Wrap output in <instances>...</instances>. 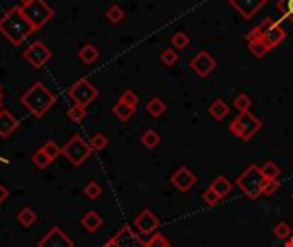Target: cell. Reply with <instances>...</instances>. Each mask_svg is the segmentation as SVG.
Returning a JSON list of instances; mask_svg holds the SVG:
<instances>
[{"label": "cell", "instance_id": "cell-1", "mask_svg": "<svg viewBox=\"0 0 293 247\" xmlns=\"http://www.w3.org/2000/svg\"><path fill=\"white\" fill-rule=\"evenodd\" d=\"M0 33L11 41L14 46L21 45L22 41H26L28 36L31 33H35L30 21L24 17L21 7H12L7 14H4V17L0 19Z\"/></svg>", "mask_w": 293, "mask_h": 247}, {"label": "cell", "instance_id": "cell-2", "mask_svg": "<svg viewBox=\"0 0 293 247\" xmlns=\"http://www.w3.org/2000/svg\"><path fill=\"white\" fill-rule=\"evenodd\" d=\"M57 96L46 88L43 83H35L24 95L21 96V103L30 110L31 115L36 119H41L55 105Z\"/></svg>", "mask_w": 293, "mask_h": 247}, {"label": "cell", "instance_id": "cell-3", "mask_svg": "<svg viewBox=\"0 0 293 247\" xmlns=\"http://www.w3.org/2000/svg\"><path fill=\"white\" fill-rule=\"evenodd\" d=\"M22 14L30 24L33 26V30L38 31L40 28H43L51 17H54V9H51L45 0H31L30 4L21 7Z\"/></svg>", "mask_w": 293, "mask_h": 247}, {"label": "cell", "instance_id": "cell-4", "mask_svg": "<svg viewBox=\"0 0 293 247\" xmlns=\"http://www.w3.org/2000/svg\"><path fill=\"white\" fill-rule=\"evenodd\" d=\"M264 175L257 165H249L244 170V174L237 179V185L242 189V193L250 199H256L261 196V189L264 184Z\"/></svg>", "mask_w": 293, "mask_h": 247}, {"label": "cell", "instance_id": "cell-5", "mask_svg": "<svg viewBox=\"0 0 293 247\" xmlns=\"http://www.w3.org/2000/svg\"><path fill=\"white\" fill-rule=\"evenodd\" d=\"M261 120H259L256 115L250 114V112H244V114H238V117H235L230 124V130L233 136H237L244 141H249L252 136H256L261 129Z\"/></svg>", "mask_w": 293, "mask_h": 247}, {"label": "cell", "instance_id": "cell-6", "mask_svg": "<svg viewBox=\"0 0 293 247\" xmlns=\"http://www.w3.org/2000/svg\"><path fill=\"white\" fill-rule=\"evenodd\" d=\"M91 151H93L91 146H89L81 136H77V134L70 138L69 141L65 143V146L62 148V155L67 158L74 167H81L89 158Z\"/></svg>", "mask_w": 293, "mask_h": 247}, {"label": "cell", "instance_id": "cell-7", "mask_svg": "<svg viewBox=\"0 0 293 247\" xmlns=\"http://www.w3.org/2000/svg\"><path fill=\"white\" fill-rule=\"evenodd\" d=\"M96 96H98V90L89 79L83 77L69 88V98L75 105H81L84 108H86L89 103H93V101L96 100Z\"/></svg>", "mask_w": 293, "mask_h": 247}, {"label": "cell", "instance_id": "cell-8", "mask_svg": "<svg viewBox=\"0 0 293 247\" xmlns=\"http://www.w3.org/2000/svg\"><path fill=\"white\" fill-rule=\"evenodd\" d=\"M22 57L31 64L33 69H41L51 59V52L48 50V46L45 43H41V41H33V43L24 50Z\"/></svg>", "mask_w": 293, "mask_h": 247}, {"label": "cell", "instance_id": "cell-9", "mask_svg": "<svg viewBox=\"0 0 293 247\" xmlns=\"http://www.w3.org/2000/svg\"><path fill=\"white\" fill-rule=\"evenodd\" d=\"M38 247H74V242L62 228L54 227L38 240Z\"/></svg>", "mask_w": 293, "mask_h": 247}, {"label": "cell", "instance_id": "cell-10", "mask_svg": "<svg viewBox=\"0 0 293 247\" xmlns=\"http://www.w3.org/2000/svg\"><path fill=\"white\" fill-rule=\"evenodd\" d=\"M191 69L199 77H207L216 69V60L209 52L201 50V52L191 60Z\"/></svg>", "mask_w": 293, "mask_h": 247}, {"label": "cell", "instance_id": "cell-11", "mask_svg": "<svg viewBox=\"0 0 293 247\" xmlns=\"http://www.w3.org/2000/svg\"><path fill=\"white\" fill-rule=\"evenodd\" d=\"M228 2L244 19H252V17L266 6L268 0H228Z\"/></svg>", "mask_w": 293, "mask_h": 247}, {"label": "cell", "instance_id": "cell-12", "mask_svg": "<svg viewBox=\"0 0 293 247\" xmlns=\"http://www.w3.org/2000/svg\"><path fill=\"white\" fill-rule=\"evenodd\" d=\"M196 182H197L196 175H194L187 167H180V169L172 175V184L178 190H182V193H187V190L191 189Z\"/></svg>", "mask_w": 293, "mask_h": 247}, {"label": "cell", "instance_id": "cell-13", "mask_svg": "<svg viewBox=\"0 0 293 247\" xmlns=\"http://www.w3.org/2000/svg\"><path fill=\"white\" fill-rule=\"evenodd\" d=\"M113 239L117 240V245L119 247H146V242L139 239L134 232L130 230V227H122Z\"/></svg>", "mask_w": 293, "mask_h": 247}, {"label": "cell", "instance_id": "cell-14", "mask_svg": "<svg viewBox=\"0 0 293 247\" xmlns=\"http://www.w3.org/2000/svg\"><path fill=\"white\" fill-rule=\"evenodd\" d=\"M134 223H136V228H138L141 234H151V232H154L159 225L158 218H156L149 209H144V211L134 220Z\"/></svg>", "mask_w": 293, "mask_h": 247}, {"label": "cell", "instance_id": "cell-15", "mask_svg": "<svg viewBox=\"0 0 293 247\" xmlns=\"http://www.w3.org/2000/svg\"><path fill=\"white\" fill-rule=\"evenodd\" d=\"M285 38H286V33H285V30H283V28H281L280 21H278L273 28H269V30L262 35L264 45H266L269 50L276 48V46L280 45Z\"/></svg>", "mask_w": 293, "mask_h": 247}, {"label": "cell", "instance_id": "cell-16", "mask_svg": "<svg viewBox=\"0 0 293 247\" xmlns=\"http://www.w3.org/2000/svg\"><path fill=\"white\" fill-rule=\"evenodd\" d=\"M19 127V120L9 110H0V138H9Z\"/></svg>", "mask_w": 293, "mask_h": 247}, {"label": "cell", "instance_id": "cell-17", "mask_svg": "<svg viewBox=\"0 0 293 247\" xmlns=\"http://www.w3.org/2000/svg\"><path fill=\"white\" fill-rule=\"evenodd\" d=\"M81 225L86 228L88 232H96L98 228L103 225V218L98 215L96 211H88L86 215L81 218Z\"/></svg>", "mask_w": 293, "mask_h": 247}, {"label": "cell", "instance_id": "cell-18", "mask_svg": "<svg viewBox=\"0 0 293 247\" xmlns=\"http://www.w3.org/2000/svg\"><path fill=\"white\" fill-rule=\"evenodd\" d=\"M209 187H211L212 190H215V193L218 194L221 199L226 198V196H228V194L231 193V182H230V180H226L225 177H221V175H220V177H216L215 182H212V184L209 185Z\"/></svg>", "mask_w": 293, "mask_h": 247}, {"label": "cell", "instance_id": "cell-19", "mask_svg": "<svg viewBox=\"0 0 293 247\" xmlns=\"http://www.w3.org/2000/svg\"><path fill=\"white\" fill-rule=\"evenodd\" d=\"M209 114L216 120H223L226 115L230 114V108H228V105H226L225 101L221 100V98H218V100L212 101V105L209 106Z\"/></svg>", "mask_w": 293, "mask_h": 247}, {"label": "cell", "instance_id": "cell-20", "mask_svg": "<svg viewBox=\"0 0 293 247\" xmlns=\"http://www.w3.org/2000/svg\"><path fill=\"white\" fill-rule=\"evenodd\" d=\"M259 169H261V174L264 175L266 180H278V177L281 174L280 165H276L275 161H266L262 167H259Z\"/></svg>", "mask_w": 293, "mask_h": 247}, {"label": "cell", "instance_id": "cell-21", "mask_svg": "<svg viewBox=\"0 0 293 247\" xmlns=\"http://www.w3.org/2000/svg\"><path fill=\"white\" fill-rule=\"evenodd\" d=\"M146 110H148V114L151 115V117L158 119L165 114L167 106H165V103L159 100V98H151V100L148 101V105H146Z\"/></svg>", "mask_w": 293, "mask_h": 247}, {"label": "cell", "instance_id": "cell-22", "mask_svg": "<svg viewBox=\"0 0 293 247\" xmlns=\"http://www.w3.org/2000/svg\"><path fill=\"white\" fill-rule=\"evenodd\" d=\"M79 57H81V60L84 64L91 65L98 60V50L94 48L91 43H88V45H84L81 50H79Z\"/></svg>", "mask_w": 293, "mask_h": 247}, {"label": "cell", "instance_id": "cell-23", "mask_svg": "<svg viewBox=\"0 0 293 247\" xmlns=\"http://www.w3.org/2000/svg\"><path fill=\"white\" fill-rule=\"evenodd\" d=\"M159 141H162V138H159V134L153 129H148L143 136H141V143H143V146H146L148 150L156 148L159 144Z\"/></svg>", "mask_w": 293, "mask_h": 247}, {"label": "cell", "instance_id": "cell-24", "mask_svg": "<svg viewBox=\"0 0 293 247\" xmlns=\"http://www.w3.org/2000/svg\"><path fill=\"white\" fill-rule=\"evenodd\" d=\"M112 112H113V115H117V117L122 120V122H127V120L136 114V108H130V106H127L119 101V103L112 108Z\"/></svg>", "mask_w": 293, "mask_h": 247}, {"label": "cell", "instance_id": "cell-25", "mask_svg": "<svg viewBox=\"0 0 293 247\" xmlns=\"http://www.w3.org/2000/svg\"><path fill=\"white\" fill-rule=\"evenodd\" d=\"M16 218H17V222L21 223L22 227H26V228H28V227H31L33 223L36 222V213L33 211L31 208H22L21 211L17 213V216H16Z\"/></svg>", "mask_w": 293, "mask_h": 247}, {"label": "cell", "instance_id": "cell-26", "mask_svg": "<svg viewBox=\"0 0 293 247\" xmlns=\"http://www.w3.org/2000/svg\"><path fill=\"white\" fill-rule=\"evenodd\" d=\"M247 43H249L250 53H252L254 57H257V59L264 57V55L269 52V48H268L266 45H264L262 40H250V41H247Z\"/></svg>", "mask_w": 293, "mask_h": 247}, {"label": "cell", "instance_id": "cell-27", "mask_svg": "<svg viewBox=\"0 0 293 247\" xmlns=\"http://www.w3.org/2000/svg\"><path fill=\"white\" fill-rule=\"evenodd\" d=\"M31 161H33V165L36 167V169H40V170H45L46 167L50 165V158L46 156V153L43 150H38L33 153V156H31Z\"/></svg>", "mask_w": 293, "mask_h": 247}, {"label": "cell", "instance_id": "cell-28", "mask_svg": "<svg viewBox=\"0 0 293 247\" xmlns=\"http://www.w3.org/2000/svg\"><path fill=\"white\" fill-rule=\"evenodd\" d=\"M276 9L280 12H283V17L293 24V0H278Z\"/></svg>", "mask_w": 293, "mask_h": 247}, {"label": "cell", "instance_id": "cell-29", "mask_svg": "<svg viewBox=\"0 0 293 247\" xmlns=\"http://www.w3.org/2000/svg\"><path fill=\"white\" fill-rule=\"evenodd\" d=\"M124 17H125L124 9L119 7V6H112L106 11V19L110 22H113V24H119L120 21H124Z\"/></svg>", "mask_w": 293, "mask_h": 247}, {"label": "cell", "instance_id": "cell-30", "mask_svg": "<svg viewBox=\"0 0 293 247\" xmlns=\"http://www.w3.org/2000/svg\"><path fill=\"white\" fill-rule=\"evenodd\" d=\"M189 43H191V38H189V36H187L183 31H177V33H175V35L172 36V45H173L177 50L187 48Z\"/></svg>", "mask_w": 293, "mask_h": 247}, {"label": "cell", "instance_id": "cell-31", "mask_svg": "<svg viewBox=\"0 0 293 247\" xmlns=\"http://www.w3.org/2000/svg\"><path fill=\"white\" fill-rule=\"evenodd\" d=\"M120 103H124L127 106H130V108H138V105H139V96L136 95L132 90H127L122 93V96H120Z\"/></svg>", "mask_w": 293, "mask_h": 247}, {"label": "cell", "instance_id": "cell-32", "mask_svg": "<svg viewBox=\"0 0 293 247\" xmlns=\"http://www.w3.org/2000/svg\"><path fill=\"white\" fill-rule=\"evenodd\" d=\"M89 146H91V150H94V151L105 150V148L108 146V138L105 136V134L96 132V134H94V136L91 138V143H89Z\"/></svg>", "mask_w": 293, "mask_h": 247}, {"label": "cell", "instance_id": "cell-33", "mask_svg": "<svg viewBox=\"0 0 293 247\" xmlns=\"http://www.w3.org/2000/svg\"><path fill=\"white\" fill-rule=\"evenodd\" d=\"M67 117L72 120V122H83L84 117H86V108L81 105H74L67 110Z\"/></svg>", "mask_w": 293, "mask_h": 247}, {"label": "cell", "instance_id": "cell-34", "mask_svg": "<svg viewBox=\"0 0 293 247\" xmlns=\"http://www.w3.org/2000/svg\"><path fill=\"white\" fill-rule=\"evenodd\" d=\"M250 105H252V100H250L247 95H244V93H242V95H238V96L233 100L235 110H238L240 114H244V112H249Z\"/></svg>", "mask_w": 293, "mask_h": 247}, {"label": "cell", "instance_id": "cell-35", "mask_svg": "<svg viewBox=\"0 0 293 247\" xmlns=\"http://www.w3.org/2000/svg\"><path fill=\"white\" fill-rule=\"evenodd\" d=\"M41 150L46 153V156H48L50 160H55L59 155H62V148H59V144L54 141H46Z\"/></svg>", "mask_w": 293, "mask_h": 247}, {"label": "cell", "instance_id": "cell-36", "mask_svg": "<svg viewBox=\"0 0 293 247\" xmlns=\"http://www.w3.org/2000/svg\"><path fill=\"white\" fill-rule=\"evenodd\" d=\"M101 193H103L101 185L98 182H94V180H93V182H89L86 187H84V194H86L88 199H98L101 196Z\"/></svg>", "mask_w": 293, "mask_h": 247}, {"label": "cell", "instance_id": "cell-37", "mask_svg": "<svg viewBox=\"0 0 293 247\" xmlns=\"http://www.w3.org/2000/svg\"><path fill=\"white\" fill-rule=\"evenodd\" d=\"M275 235L278 237V239L281 240H288L291 237V228L288 223H280V225H276L275 228Z\"/></svg>", "mask_w": 293, "mask_h": 247}, {"label": "cell", "instance_id": "cell-38", "mask_svg": "<svg viewBox=\"0 0 293 247\" xmlns=\"http://www.w3.org/2000/svg\"><path fill=\"white\" fill-rule=\"evenodd\" d=\"M278 189H280V180H264L262 189H261V194L271 196V194H275Z\"/></svg>", "mask_w": 293, "mask_h": 247}, {"label": "cell", "instance_id": "cell-39", "mask_svg": "<svg viewBox=\"0 0 293 247\" xmlns=\"http://www.w3.org/2000/svg\"><path fill=\"white\" fill-rule=\"evenodd\" d=\"M146 247H170V242L162 234H156L146 242Z\"/></svg>", "mask_w": 293, "mask_h": 247}, {"label": "cell", "instance_id": "cell-40", "mask_svg": "<svg viewBox=\"0 0 293 247\" xmlns=\"http://www.w3.org/2000/svg\"><path fill=\"white\" fill-rule=\"evenodd\" d=\"M177 60H178V53L175 52V50L167 48V50H163V52H162V62L165 65H173Z\"/></svg>", "mask_w": 293, "mask_h": 247}, {"label": "cell", "instance_id": "cell-41", "mask_svg": "<svg viewBox=\"0 0 293 247\" xmlns=\"http://www.w3.org/2000/svg\"><path fill=\"white\" fill-rule=\"evenodd\" d=\"M202 199H204V203L209 204V206H216V204L221 201V198H220V196L216 194L211 187H207V190L204 193V196H202Z\"/></svg>", "mask_w": 293, "mask_h": 247}, {"label": "cell", "instance_id": "cell-42", "mask_svg": "<svg viewBox=\"0 0 293 247\" xmlns=\"http://www.w3.org/2000/svg\"><path fill=\"white\" fill-rule=\"evenodd\" d=\"M9 198V190L4 187L2 184H0V204H2L4 201H6V199Z\"/></svg>", "mask_w": 293, "mask_h": 247}, {"label": "cell", "instance_id": "cell-43", "mask_svg": "<svg viewBox=\"0 0 293 247\" xmlns=\"http://www.w3.org/2000/svg\"><path fill=\"white\" fill-rule=\"evenodd\" d=\"M103 247H119V245H117V240L115 239H110L108 242H105V245H103Z\"/></svg>", "mask_w": 293, "mask_h": 247}, {"label": "cell", "instance_id": "cell-44", "mask_svg": "<svg viewBox=\"0 0 293 247\" xmlns=\"http://www.w3.org/2000/svg\"><path fill=\"white\" fill-rule=\"evenodd\" d=\"M31 0H19V7H22V6H26V4H30Z\"/></svg>", "mask_w": 293, "mask_h": 247}, {"label": "cell", "instance_id": "cell-45", "mask_svg": "<svg viewBox=\"0 0 293 247\" xmlns=\"http://www.w3.org/2000/svg\"><path fill=\"white\" fill-rule=\"evenodd\" d=\"M285 247H293V237H290V239L286 240V245Z\"/></svg>", "mask_w": 293, "mask_h": 247}, {"label": "cell", "instance_id": "cell-46", "mask_svg": "<svg viewBox=\"0 0 293 247\" xmlns=\"http://www.w3.org/2000/svg\"><path fill=\"white\" fill-rule=\"evenodd\" d=\"M0 100H2V88H0Z\"/></svg>", "mask_w": 293, "mask_h": 247}, {"label": "cell", "instance_id": "cell-47", "mask_svg": "<svg viewBox=\"0 0 293 247\" xmlns=\"http://www.w3.org/2000/svg\"><path fill=\"white\" fill-rule=\"evenodd\" d=\"M0 101H2V100H0ZM0 110H2V108H0Z\"/></svg>", "mask_w": 293, "mask_h": 247}]
</instances>
